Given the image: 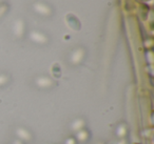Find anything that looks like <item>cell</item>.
I'll use <instances>...</instances> for the list:
<instances>
[{
	"mask_svg": "<svg viewBox=\"0 0 154 144\" xmlns=\"http://www.w3.org/2000/svg\"><path fill=\"white\" fill-rule=\"evenodd\" d=\"M88 131L86 130V129H80V130L77 131V135H76V138L78 141H86L87 139H88Z\"/></svg>",
	"mask_w": 154,
	"mask_h": 144,
	"instance_id": "cell-3",
	"label": "cell"
},
{
	"mask_svg": "<svg viewBox=\"0 0 154 144\" xmlns=\"http://www.w3.org/2000/svg\"><path fill=\"white\" fill-rule=\"evenodd\" d=\"M5 81H7V78L5 76H0V84H3Z\"/></svg>",
	"mask_w": 154,
	"mask_h": 144,
	"instance_id": "cell-8",
	"label": "cell"
},
{
	"mask_svg": "<svg viewBox=\"0 0 154 144\" xmlns=\"http://www.w3.org/2000/svg\"><path fill=\"white\" fill-rule=\"evenodd\" d=\"M17 135L19 136L21 139L23 140H29L31 139V135L30 133H29L28 130H26V128H22V127H20V128L17 129Z\"/></svg>",
	"mask_w": 154,
	"mask_h": 144,
	"instance_id": "cell-2",
	"label": "cell"
},
{
	"mask_svg": "<svg viewBox=\"0 0 154 144\" xmlns=\"http://www.w3.org/2000/svg\"><path fill=\"white\" fill-rule=\"evenodd\" d=\"M37 83L40 85L41 87H48L52 84V81L49 78H40L39 80H37Z\"/></svg>",
	"mask_w": 154,
	"mask_h": 144,
	"instance_id": "cell-4",
	"label": "cell"
},
{
	"mask_svg": "<svg viewBox=\"0 0 154 144\" xmlns=\"http://www.w3.org/2000/svg\"><path fill=\"white\" fill-rule=\"evenodd\" d=\"M15 144H21V143H18V142H16V143Z\"/></svg>",
	"mask_w": 154,
	"mask_h": 144,
	"instance_id": "cell-9",
	"label": "cell"
},
{
	"mask_svg": "<svg viewBox=\"0 0 154 144\" xmlns=\"http://www.w3.org/2000/svg\"><path fill=\"white\" fill-rule=\"evenodd\" d=\"M85 126V121L82 120V119H77V120H75L74 122L72 123V129L73 130H80V129H82V127Z\"/></svg>",
	"mask_w": 154,
	"mask_h": 144,
	"instance_id": "cell-1",
	"label": "cell"
},
{
	"mask_svg": "<svg viewBox=\"0 0 154 144\" xmlns=\"http://www.w3.org/2000/svg\"><path fill=\"white\" fill-rule=\"evenodd\" d=\"M32 39L37 42H45V37L43 35L39 34V33H32Z\"/></svg>",
	"mask_w": 154,
	"mask_h": 144,
	"instance_id": "cell-5",
	"label": "cell"
},
{
	"mask_svg": "<svg viewBox=\"0 0 154 144\" xmlns=\"http://www.w3.org/2000/svg\"><path fill=\"white\" fill-rule=\"evenodd\" d=\"M66 144H75V140L73 138H70L66 141Z\"/></svg>",
	"mask_w": 154,
	"mask_h": 144,
	"instance_id": "cell-7",
	"label": "cell"
},
{
	"mask_svg": "<svg viewBox=\"0 0 154 144\" xmlns=\"http://www.w3.org/2000/svg\"><path fill=\"white\" fill-rule=\"evenodd\" d=\"M126 131H127V129H126V127H125L124 125L119 126V127H118V129H117V135H118V137L122 138L125 135H126Z\"/></svg>",
	"mask_w": 154,
	"mask_h": 144,
	"instance_id": "cell-6",
	"label": "cell"
}]
</instances>
